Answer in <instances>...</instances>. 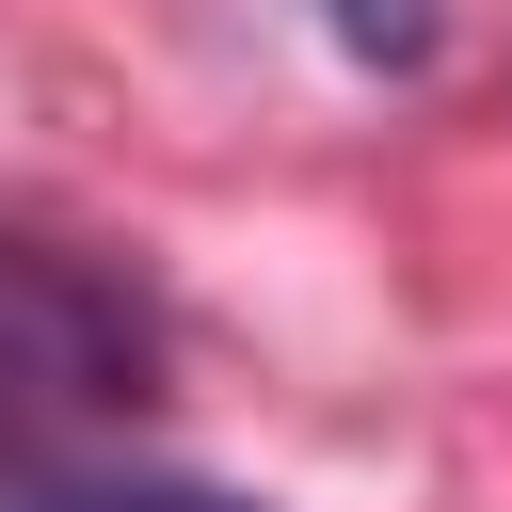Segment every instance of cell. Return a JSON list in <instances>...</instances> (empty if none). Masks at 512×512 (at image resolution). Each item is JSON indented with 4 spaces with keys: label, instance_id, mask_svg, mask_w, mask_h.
I'll use <instances>...</instances> for the list:
<instances>
[{
    "label": "cell",
    "instance_id": "cell-3",
    "mask_svg": "<svg viewBox=\"0 0 512 512\" xmlns=\"http://www.w3.org/2000/svg\"><path fill=\"white\" fill-rule=\"evenodd\" d=\"M320 32H336L368 80H416V64L448 48V0H320Z\"/></svg>",
    "mask_w": 512,
    "mask_h": 512
},
{
    "label": "cell",
    "instance_id": "cell-2",
    "mask_svg": "<svg viewBox=\"0 0 512 512\" xmlns=\"http://www.w3.org/2000/svg\"><path fill=\"white\" fill-rule=\"evenodd\" d=\"M0 512H272L240 480H144V464H48V480H0Z\"/></svg>",
    "mask_w": 512,
    "mask_h": 512
},
{
    "label": "cell",
    "instance_id": "cell-1",
    "mask_svg": "<svg viewBox=\"0 0 512 512\" xmlns=\"http://www.w3.org/2000/svg\"><path fill=\"white\" fill-rule=\"evenodd\" d=\"M160 400V304L80 256L0 224V480H48L80 432H128Z\"/></svg>",
    "mask_w": 512,
    "mask_h": 512
}]
</instances>
